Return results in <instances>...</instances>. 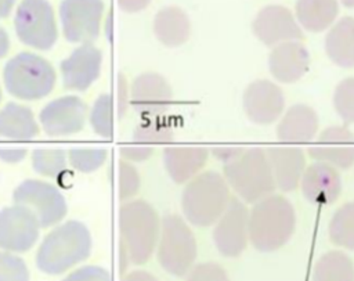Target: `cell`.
I'll return each instance as SVG.
<instances>
[{"label":"cell","instance_id":"8","mask_svg":"<svg viewBox=\"0 0 354 281\" xmlns=\"http://www.w3.org/2000/svg\"><path fill=\"white\" fill-rule=\"evenodd\" d=\"M14 28L24 44L37 50H50L58 37L54 12L47 0H22L15 12Z\"/></svg>","mask_w":354,"mask_h":281},{"label":"cell","instance_id":"10","mask_svg":"<svg viewBox=\"0 0 354 281\" xmlns=\"http://www.w3.org/2000/svg\"><path fill=\"white\" fill-rule=\"evenodd\" d=\"M213 241L225 257L239 256L249 242V209L238 197H231L223 215L214 223Z\"/></svg>","mask_w":354,"mask_h":281},{"label":"cell","instance_id":"45","mask_svg":"<svg viewBox=\"0 0 354 281\" xmlns=\"http://www.w3.org/2000/svg\"><path fill=\"white\" fill-rule=\"evenodd\" d=\"M10 48V39L7 32L0 26V58H3Z\"/></svg>","mask_w":354,"mask_h":281},{"label":"cell","instance_id":"43","mask_svg":"<svg viewBox=\"0 0 354 281\" xmlns=\"http://www.w3.org/2000/svg\"><path fill=\"white\" fill-rule=\"evenodd\" d=\"M151 0H118L119 7L126 12H137L144 10Z\"/></svg>","mask_w":354,"mask_h":281},{"label":"cell","instance_id":"9","mask_svg":"<svg viewBox=\"0 0 354 281\" xmlns=\"http://www.w3.org/2000/svg\"><path fill=\"white\" fill-rule=\"evenodd\" d=\"M14 203L29 208L41 227L57 224L66 215V201L53 184L36 179L22 181L12 194Z\"/></svg>","mask_w":354,"mask_h":281},{"label":"cell","instance_id":"30","mask_svg":"<svg viewBox=\"0 0 354 281\" xmlns=\"http://www.w3.org/2000/svg\"><path fill=\"white\" fill-rule=\"evenodd\" d=\"M66 154L62 148H35L32 166L36 173L47 177H58L66 169Z\"/></svg>","mask_w":354,"mask_h":281},{"label":"cell","instance_id":"1","mask_svg":"<svg viewBox=\"0 0 354 281\" xmlns=\"http://www.w3.org/2000/svg\"><path fill=\"white\" fill-rule=\"evenodd\" d=\"M295 228L296 212L283 195L274 192L254 202L249 210V242L260 252H274L283 246Z\"/></svg>","mask_w":354,"mask_h":281},{"label":"cell","instance_id":"5","mask_svg":"<svg viewBox=\"0 0 354 281\" xmlns=\"http://www.w3.org/2000/svg\"><path fill=\"white\" fill-rule=\"evenodd\" d=\"M223 176L245 203H254L275 192L277 184L263 147H248L235 161L225 163Z\"/></svg>","mask_w":354,"mask_h":281},{"label":"cell","instance_id":"38","mask_svg":"<svg viewBox=\"0 0 354 281\" xmlns=\"http://www.w3.org/2000/svg\"><path fill=\"white\" fill-rule=\"evenodd\" d=\"M62 281H112L108 270L100 266H83L71 274H68Z\"/></svg>","mask_w":354,"mask_h":281},{"label":"cell","instance_id":"3","mask_svg":"<svg viewBox=\"0 0 354 281\" xmlns=\"http://www.w3.org/2000/svg\"><path fill=\"white\" fill-rule=\"evenodd\" d=\"M230 185L223 174L206 170L189 180L181 194L184 217L196 227L214 224L230 203Z\"/></svg>","mask_w":354,"mask_h":281},{"label":"cell","instance_id":"34","mask_svg":"<svg viewBox=\"0 0 354 281\" xmlns=\"http://www.w3.org/2000/svg\"><path fill=\"white\" fill-rule=\"evenodd\" d=\"M0 281H29V270L24 259L12 252H0Z\"/></svg>","mask_w":354,"mask_h":281},{"label":"cell","instance_id":"29","mask_svg":"<svg viewBox=\"0 0 354 281\" xmlns=\"http://www.w3.org/2000/svg\"><path fill=\"white\" fill-rule=\"evenodd\" d=\"M328 235L335 245L354 249V201L336 209L328 224Z\"/></svg>","mask_w":354,"mask_h":281},{"label":"cell","instance_id":"44","mask_svg":"<svg viewBox=\"0 0 354 281\" xmlns=\"http://www.w3.org/2000/svg\"><path fill=\"white\" fill-rule=\"evenodd\" d=\"M122 281H158V278L145 270H136L124 275Z\"/></svg>","mask_w":354,"mask_h":281},{"label":"cell","instance_id":"18","mask_svg":"<svg viewBox=\"0 0 354 281\" xmlns=\"http://www.w3.org/2000/svg\"><path fill=\"white\" fill-rule=\"evenodd\" d=\"M171 101V87L159 73H141L131 83L130 102L136 112L144 116H156L163 114L170 108Z\"/></svg>","mask_w":354,"mask_h":281},{"label":"cell","instance_id":"20","mask_svg":"<svg viewBox=\"0 0 354 281\" xmlns=\"http://www.w3.org/2000/svg\"><path fill=\"white\" fill-rule=\"evenodd\" d=\"M310 61V53L301 40H292L272 47L268 69L277 82L295 83L307 73Z\"/></svg>","mask_w":354,"mask_h":281},{"label":"cell","instance_id":"25","mask_svg":"<svg viewBox=\"0 0 354 281\" xmlns=\"http://www.w3.org/2000/svg\"><path fill=\"white\" fill-rule=\"evenodd\" d=\"M337 0H296L295 17L301 29L318 33L329 29L337 17Z\"/></svg>","mask_w":354,"mask_h":281},{"label":"cell","instance_id":"11","mask_svg":"<svg viewBox=\"0 0 354 281\" xmlns=\"http://www.w3.org/2000/svg\"><path fill=\"white\" fill-rule=\"evenodd\" d=\"M102 0H62L59 17L64 36L71 43H91L98 37Z\"/></svg>","mask_w":354,"mask_h":281},{"label":"cell","instance_id":"39","mask_svg":"<svg viewBox=\"0 0 354 281\" xmlns=\"http://www.w3.org/2000/svg\"><path fill=\"white\" fill-rule=\"evenodd\" d=\"M153 148L149 145H124L120 148V155L129 162H142L151 158Z\"/></svg>","mask_w":354,"mask_h":281},{"label":"cell","instance_id":"21","mask_svg":"<svg viewBox=\"0 0 354 281\" xmlns=\"http://www.w3.org/2000/svg\"><path fill=\"white\" fill-rule=\"evenodd\" d=\"M277 188L289 192L299 187L306 169V155L301 147L270 145L266 148Z\"/></svg>","mask_w":354,"mask_h":281},{"label":"cell","instance_id":"48","mask_svg":"<svg viewBox=\"0 0 354 281\" xmlns=\"http://www.w3.org/2000/svg\"><path fill=\"white\" fill-rule=\"evenodd\" d=\"M0 100H1V89H0Z\"/></svg>","mask_w":354,"mask_h":281},{"label":"cell","instance_id":"31","mask_svg":"<svg viewBox=\"0 0 354 281\" xmlns=\"http://www.w3.org/2000/svg\"><path fill=\"white\" fill-rule=\"evenodd\" d=\"M90 125L93 130L104 138L113 134V101L109 93L98 96L90 111Z\"/></svg>","mask_w":354,"mask_h":281},{"label":"cell","instance_id":"13","mask_svg":"<svg viewBox=\"0 0 354 281\" xmlns=\"http://www.w3.org/2000/svg\"><path fill=\"white\" fill-rule=\"evenodd\" d=\"M254 36L266 46L275 47L285 42L303 40V29L292 11L281 4L263 7L252 22Z\"/></svg>","mask_w":354,"mask_h":281},{"label":"cell","instance_id":"23","mask_svg":"<svg viewBox=\"0 0 354 281\" xmlns=\"http://www.w3.org/2000/svg\"><path fill=\"white\" fill-rule=\"evenodd\" d=\"M209 152V148L199 145L166 147L163 163L170 179L177 184H183L199 174L207 161Z\"/></svg>","mask_w":354,"mask_h":281},{"label":"cell","instance_id":"40","mask_svg":"<svg viewBox=\"0 0 354 281\" xmlns=\"http://www.w3.org/2000/svg\"><path fill=\"white\" fill-rule=\"evenodd\" d=\"M245 149L246 147H241V145H217V147H212L209 151L216 159L221 161L225 165L239 158L245 152Z\"/></svg>","mask_w":354,"mask_h":281},{"label":"cell","instance_id":"42","mask_svg":"<svg viewBox=\"0 0 354 281\" xmlns=\"http://www.w3.org/2000/svg\"><path fill=\"white\" fill-rule=\"evenodd\" d=\"M119 89H118V109H119V116H123L124 112L127 111V105H129V90H127V82L123 78V75H119V80H118Z\"/></svg>","mask_w":354,"mask_h":281},{"label":"cell","instance_id":"16","mask_svg":"<svg viewBox=\"0 0 354 281\" xmlns=\"http://www.w3.org/2000/svg\"><path fill=\"white\" fill-rule=\"evenodd\" d=\"M307 154L336 169H350L354 165V133L347 125L328 126L307 147Z\"/></svg>","mask_w":354,"mask_h":281},{"label":"cell","instance_id":"28","mask_svg":"<svg viewBox=\"0 0 354 281\" xmlns=\"http://www.w3.org/2000/svg\"><path fill=\"white\" fill-rule=\"evenodd\" d=\"M313 281H354V262L342 251H329L315 263Z\"/></svg>","mask_w":354,"mask_h":281},{"label":"cell","instance_id":"12","mask_svg":"<svg viewBox=\"0 0 354 281\" xmlns=\"http://www.w3.org/2000/svg\"><path fill=\"white\" fill-rule=\"evenodd\" d=\"M40 223L35 213L14 203L0 210V249L7 252H26L39 239Z\"/></svg>","mask_w":354,"mask_h":281},{"label":"cell","instance_id":"22","mask_svg":"<svg viewBox=\"0 0 354 281\" xmlns=\"http://www.w3.org/2000/svg\"><path fill=\"white\" fill-rule=\"evenodd\" d=\"M318 115L307 104L289 107L277 125V138L285 144H306L318 133Z\"/></svg>","mask_w":354,"mask_h":281},{"label":"cell","instance_id":"4","mask_svg":"<svg viewBox=\"0 0 354 281\" xmlns=\"http://www.w3.org/2000/svg\"><path fill=\"white\" fill-rule=\"evenodd\" d=\"M119 231L130 260L134 264H142L158 246L160 219L148 202L127 201L119 209Z\"/></svg>","mask_w":354,"mask_h":281},{"label":"cell","instance_id":"14","mask_svg":"<svg viewBox=\"0 0 354 281\" xmlns=\"http://www.w3.org/2000/svg\"><path fill=\"white\" fill-rule=\"evenodd\" d=\"M87 105L77 96H64L44 105L39 114L43 130L50 137H66L84 127Z\"/></svg>","mask_w":354,"mask_h":281},{"label":"cell","instance_id":"35","mask_svg":"<svg viewBox=\"0 0 354 281\" xmlns=\"http://www.w3.org/2000/svg\"><path fill=\"white\" fill-rule=\"evenodd\" d=\"M118 184H119V197L122 201H127L133 198L140 190L138 170L129 161L122 159L119 162Z\"/></svg>","mask_w":354,"mask_h":281},{"label":"cell","instance_id":"7","mask_svg":"<svg viewBox=\"0 0 354 281\" xmlns=\"http://www.w3.org/2000/svg\"><path fill=\"white\" fill-rule=\"evenodd\" d=\"M196 251V238L187 221L178 215H166L160 223L156 246L162 269L176 277L185 275L194 266Z\"/></svg>","mask_w":354,"mask_h":281},{"label":"cell","instance_id":"6","mask_svg":"<svg viewBox=\"0 0 354 281\" xmlns=\"http://www.w3.org/2000/svg\"><path fill=\"white\" fill-rule=\"evenodd\" d=\"M55 71L43 57L22 51L7 61L3 69L6 90L25 101L48 96L55 86Z\"/></svg>","mask_w":354,"mask_h":281},{"label":"cell","instance_id":"2","mask_svg":"<svg viewBox=\"0 0 354 281\" xmlns=\"http://www.w3.org/2000/svg\"><path fill=\"white\" fill-rule=\"evenodd\" d=\"M91 252V235L79 220H68L54 227L41 241L36 266L46 274H62L86 260Z\"/></svg>","mask_w":354,"mask_h":281},{"label":"cell","instance_id":"41","mask_svg":"<svg viewBox=\"0 0 354 281\" xmlns=\"http://www.w3.org/2000/svg\"><path fill=\"white\" fill-rule=\"evenodd\" d=\"M28 154L25 147H0V161L6 163H18L21 162Z\"/></svg>","mask_w":354,"mask_h":281},{"label":"cell","instance_id":"15","mask_svg":"<svg viewBox=\"0 0 354 281\" xmlns=\"http://www.w3.org/2000/svg\"><path fill=\"white\" fill-rule=\"evenodd\" d=\"M242 105L250 122L271 125L285 112V96L277 83L268 79H257L245 89Z\"/></svg>","mask_w":354,"mask_h":281},{"label":"cell","instance_id":"37","mask_svg":"<svg viewBox=\"0 0 354 281\" xmlns=\"http://www.w3.org/2000/svg\"><path fill=\"white\" fill-rule=\"evenodd\" d=\"M187 274V281H230L227 271L214 262L199 263Z\"/></svg>","mask_w":354,"mask_h":281},{"label":"cell","instance_id":"27","mask_svg":"<svg viewBox=\"0 0 354 281\" xmlns=\"http://www.w3.org/2000/svg\"><path fill=\"white\" fill-rule=\"evenodd\" d=\"M37 134L39 125L28 107L8 102L0 109V137L29 140Z\"/></svg>","mask_w":354,"mask_h":281},{"label":"cell","instance_id":"24","mask_svg":"<svg viewBox=\"0 0 354 281\" xmlns=\"http://www.w3.org/2000/svg\"><path fill=\"white\" fill-rule=\"evenodd\" d=\"M325 53L340 68H354V17H342L325 36Z\"/></svg>","mask_w":354,"mask_h":281},{"label":"cell","instance_id":"19","mask_svg":"<svg viewBox=\"0 0 354 281\" xmlns=\"http://www.w3.org/2000/svg\"><path fill=\"white\" fill-rule=\"evenodd\" d=\"M299 185L303 197L310 203L318 206L333 203L343 187L339 169L319 161L306 166Z\"/></svg>","mask_w":354,"mask_h":281},{"label":"cell","instance_id":"36","mask_svg":"<svg viewBox=\"0 0 354 281\" xmlns=\"http://www.w3.org/2000/svg\"><path fill=\"white\" fill-rule=\"evenodd\" d=\"M133 138L144 143H166L173 138V132L165 123L158 120H145L136 127Z\"/></svg>","mask_w":354,"mask_h":281},{"label":"cell","instance_id":"47","mask_svg":"<svg viewBox=\"0 0 354 281\" xmlns=\"http://www.w3.org/2000/svg\"><path fill=\"white\" fill-rule=\"evenodd\" d=\"M340 3L347 8H354V0H340Z\"/></svg>","mask_w":354,"mask_h":281},{"label":"cell","instance_id":"32","mask_svg":"<svg viewBox=\"0 0 354 281\" xmlns=\"http://www.w3.org/2000/svg\"><path fill=\"white\" fill-rule=\"evenodd\" d=\"M106 156L108 151L105 148L97 147H76L71 148L68 152L69 163L72 167L83 173H90L101 167L106 161Z\"/></svg>","mask_w":354,"mask_h":281},{"label":"cell","instance_id":"46","mask_svg":"<svg viewBox=\"0 0 354 281\" xmlns=\"http://www.w3.org/2000/svg\"><path fill=\"white\" fill-rule=\"evenodd\" d=\"M15 0H0V18L8 17Z\"/></svg>","mask_w":354,"mask_h":281},{"label":"cell","instance_id":"33","mask_svg":"<svg viewBox=\"0 0 354 281\" xmlns=\"http://www.w3.org/2000/svg\"><path fill=\"white\" fill-rule=\"evenodd\" d=\"M333 108L344 125H354V78L337 83L333 91Z\"/></svg>","mask_w":354,"mask_h":281},{"label":"cell","instance_id":"26","mask_svg":"<svg viewBox=\"0 0 354 281\" xmlns=\"http://www.w3.org/2000/svg\"><path fill=\"white\" fill-rule=\"evenodd\" d=\"M153 32L162 44L167 47L181 46L191 33L188 15L178 7H165L155 15Z\"/></svg>","mask_w":354,"mask_h":281},{"label":"cell","instance_id":"17","mask_svg":"<svg viewBox=\"0 0 354 281\" xmlns=\"http://www.w3.org/2000/svg\"><path fill=\"white\" fill-rule=\"evenodd\" d=\"M102 53L93 43H83L76 47L59 64L62 84L68 90L84 91L100 76Z\"/></svg>","mask_w":354,"mask_h":281}]
</instances>
